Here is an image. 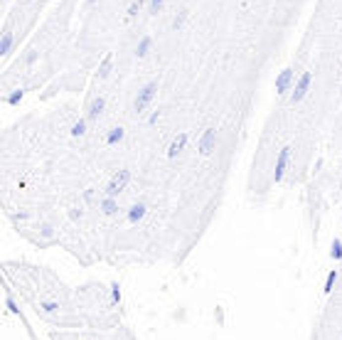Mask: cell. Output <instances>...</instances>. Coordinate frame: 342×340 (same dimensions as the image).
<instances>
[{"label":"cell","instance_id":"cell-1","mask_svg":"<svg viewBox=\"0 0 342 340\" xmlns=\"http://www.w3.org/2000/svg\"><path fill=\"white\" fill-rule=\"evenodd\" d=\"M155 94H158V81L153 79V81H148L140 91H138L136 101H133V114H145V109L153 104V99H155Z\"/></svg>","mask_w":342,"mask_h":340},{"label":"cell","instance_id":"cell-2","mask_svg":"<svg viewBox=\"0 0 342 340\" xmlns=\"http://www.w3.org/2000/svg\"><path fill=\"white\" fill-rule=\"evenodd\" d=\"M131 183V170L128 168H121L118 173H114V178L109 180L106 185V198H118Z\"/></svg>","mask_w":342,"mask_h":340},{"label":"cell","instance_id":"cell-3","mask_svg":"<svg viewBox=\"0 0 342 340\" xmlns=\"http://www.w3.org/2000/svg\"><path fill=\"white\" fill-rule=\"evenodd\" d=\"M310 84H313V71H303V74H300V79L295 81V89H293V94H290V104H300V101L308 96V89H310Z\"/></svg>","mask_w":342,"mask_h":340},{"label":"cell","instance_id":"cell-4","mask_svg":"<svg viewBox=\"0 0 342 340\" xmlns=\"http://www.w3.org/2000/svg\"><path fill=\"white\" fill-rule=\"evenodd\" d=\"M197 150H200V155H212L217 150V131L214 129H205V134L200 136V143H197Z\"/></svg>","mask_w":342,"mask_h":340},{"label":"cell","instance_id":"cell-5","mask_svg":"<svg viewBox=\"0 0 342 340\" xmlns=\"http://www.w3.org/2000/svg\"><path fill=\"white\" fill-rule=\"evenodd\" d=\"M290 86H293V69L290 67L281 69V74L276 76V94L278 96H285L290 91Z\"/></svg>","mask_w":342,"mask_h":340},{"label":"cell","instance_id":"cell-6","mask_svg":"<svg viewBox=\"0 0 342 340\" xmlns=\"http://www.w3.org/2000/svg\"><path fill=\"white\" fill-rule=\"evenodd\" d=\"M288 158H290V148L283 145V148L278 150V158H276V170H274L276 183H283V175H285V168H288Z\"/></svg>","mask_w":342,"mask_h":340},{"label":"cell","instance_id":"cell-7","mask_svg":"<svg viewBox=\"0 0 342 340\" xmlns=\"http://www.w3.org/2000/svg\"><path fill=\"white\" fill-rule=\"evenodd\" d=\"M104 109H106V99L104 96H94L91 104H89V109H86V119L89 121H96L104 114Z\"/></svg>","mask_w":342,"mask_h":340},{"label":"cell","instance_id":"cell-8","mask_svg":"<svg viewBox=\"0 0 342 340\" xmlns=\"http://www.w3.org/2000/svg\"><path fill=\"white\" fill-rule=\"evenodd\" d=\"M187 140H190V136H187V134H180V136H177L175 140H172V143H170V148H168V158H177V155L185 150Z\"/></svg>","mask_w":342,"mask_h":340},{"label":"cell","instance_id":"cell-9","mask_svg":"<svg viewBox=\"0 0 342 340\" xmlns=\"http://www.w3.org/2000/svg\"><path fill=\"white\" fill-rule=\"evenodd\" d=\"M145 212H148V207L143 203H136L131 209H128V222H131V224H138V222L145 217Z\"/></svg>","mask_w":342,"mask_h":340},{"label":"cell","instance_id":"cell-10","mask_svg":"<svg viewBox=\"0 0 342 340\" xmlns=\"http://www.w3.org/2000/svg\"><path fill=\"white\" fill-rule=\"evenodd\" d=\"M123 138H126V129H123V126H116V129L109 131V136H106V145H116V143H121Z\"/></svg>","mask_w":342,"mask_h":340},{"label":"cell","instance_id":"cell-11","mask_svg":"<svg viewBox=\"0 0 342 340\" xmlns=\"http://www.w3.org/2000/svg\"><path fill=\"white\" fill-rule=\"evenodd\" d=\"M116 209H118V203H116V198H104V200H101V212H104L106 217L116 214Z\"/></svg>","mask_w":342,"mask_h":340},{"label":"cell","instance_id":"cell-12","mask_svg":"<svg viewBox=\"0 0 342 340\" xmlns=\"http://www.w3.org/2000/svg\"><path fill=\"white\" fill-rule=\"evenodd\" d=\"M150 47H153V40H150V37H143V40L138 42V47H136V57H138V60H143V57H148V52H150Z\"/></svg>","mask_w":342,"mask_h":340},{"label":"cell","instance_id":"cell-13","mask_svg":"<svg viewBox=\"0 0 342 340\" xmlns=\"http://www.w3.org/2000/svg\"><path fill=\"white\" fill-rule=\"evenodd\" d=\"M10 47H12V32L5 30V32H2V42H0V55L7 57V55H10Z\"/></svg>","mask_w":342,"mask_h":340},{"label":"cell","instance_id":"cell-14","mask_svg":"<svg viewBox=\"0 0 342 340\" xmlns=\"http://www.w3.org/2000/svg\"><path fill=\"white\" fill-rule=\"evenodd\" d=\"M111 65H114V55H106L104 62L99 65V79H106L111 74Z\"/></svg>","mask_w":342,"mask_h":340},{"label":"cell","instance_id":"cell-15","mask_svg":"<svg viewBox=\"0 0 342 340\" xmlns=\"http://www.w3.org/2000/svg\"><path fill=\"white\" fill-rule=\"evenodd\" d=\"M84 134H86V119H79V121L71 126V136H74V138H81Z\"/></svg>","mask_w":342,"mask_h":340},{"label":"cell","instance_id":"cell-16","mask_svg":"<svg viewBox=\"0 0 342 340\" xmlns=\"http://www.w3.org/2000/svg\"><path fill=\"white\" fill-rule=\"evenodd\" d=\"M22 99H25V91H22V89H17V91H12V94L7 96V104H10V106H17Z\"/></svg>","mask_w":342,"mask_h":340},{"label":"cell","instance_id":"cell-17","mask_svg":"<svg viewBox=\"0 0 342 340\" xmlns=\"http://www.w3.org/2000/svg\"><path fill=\"white\" fill-rule=\"evenodd\" d=\"M335 281H338V272L333 269V272L328 273V278H325V288H323V291H325V293H330V291H333V286H335Z\"/></svg>","mask_w":342,"mask_h":340},{"label":"cell","instance_id":"cell-18","mask_svg":"<svg viewBox=\"0 0 342 340\" xmlns=\"http://www.w3.org/2000/svg\"><path fill=\"white\" fill-rule=\"evenodd\" d=\"M330 257H333V259H338V262H340V259H342V242H340V239H335V242H333V249H330Z\"/></svg>","mask_w":342,"mask_h":340},{"label":"cell","instance_id":"cell-19","mask_svg":"<svg viewBox=\"0 0 342 340\" xmlns=\"http://www.w3.org/2000/svg\"><path fill=\"white\" fill-rule=\"evenodd\" d=\"M187 15H190L187 10H180V15L175 17V22H172V27H175V30H180V27L185 25V20H187Z\"/></svg>","mask_w":342,"mask_h":340},{"label":"cell","instance_id":"cell-20","mask_svg":"<svg viewBox=\"0 0 342 340\" xmlns=\"http://www.w3.org/2000/svg\"><path fill=\"white\" fill-rule=\"evenodd\" d=\"M163 5H165V0H150V15H158L163 10Z\"/></svg>","mask_w":342,"mask_h":340},{"label":"cell","instance_id":"cell-21","mask_svg":"<svg viewBox=\"0 0 342 340\" xmlns=\"http://www.w3.org/2000/svg\"><path fill=\"white\" fill-rule=\"evenodd\" d=\"M138 10H140V0H136V2H131V7H128V15H136Z\"/></svg>","mask_w":342,"mask_h":340}]
</instances>
